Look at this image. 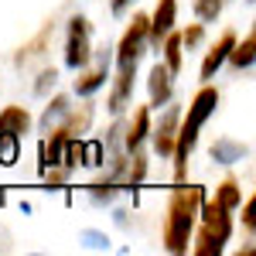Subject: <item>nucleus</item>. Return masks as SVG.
Instances as JSON below:
<instances>
[{
    "instance_id": "18",
    "label": "nucleus",
    "mask_w": 256,
    "mask_h": 256,
    "mask_svg": "<svg viewBox=\"0 0 256 256\" xmlns=\"http://www.w3.org/2000/svg\"><path fill=\"white\" fill-rule=\"evenodd\" d=\"M52 34H55V24H44L38 34H34V38H31V41H28V44L18 52V55H14V62H18V65H24V62L38 58L41 52H44V44H48V38H52Z\"/></svg>"
},
{
    "instance_id": "9",
    "label": "nucleus",
    "mask_w": 256,
    "mask_h": 256,
    "mask_svg": "<svg viewBox=\"0 0 256 256\" xmlns=\"http://www.w3.org/2000/svg\"><path fill=\"white\" fill-rule=\"evenodd\" d=\"M174 20H178V0H158V10L147 18V41L158 48L164 34L174 28Z\"/></svg>"
},
{
    "instance_id": "7",
    "label": "nucleus",
    "mask_w": 256,
    "mask_h": 256,
    "mask_svg": "<svg viewBox=\"0 0 256 256\" xmlns=\"http://www.w3.org/2000/svg\"><path fill=\"white\" fill-rule=\"evenodd\" d=\"M147 92H150V110H160V106H168L171 96H174V72L158 62L154 68H150V76H147Z\"/></svg>"
},
{
    "instance_id": "5",
    "label": "nucleus",
    "mask_w": 256,
    "mask_h": 256,
    "mask_svg": "<svg viewBox=\"0 0 256 256\" xmlns=\"http://www.w3.org/2000/svg\"><path fill=\"white\" fill-rule=\"evenodd\" d=\"M89 58H92V24H89V18L76 14L68 20V34H65V65L82 72Z\"/></svg>"
},
{
    "instance_id": "20",
    "label": "nucleus",
    "mask_w": 256,
    "mask_h": 256,
    "mask_svg": "<svg viewBox=\"0 0 256 256\" xmlns=\"http://www.w3.org/2000/svg\"><path fill=\"white\" fill-rule=\"evenodd\" d=\"M144 174H147V158H144L140 150H134V160L123 168V184H126V188H137L140 181H144Z\"/></svg>"
},
{
    "instance_id": "1",
    "label": "nucleus",
    "mask_w": 256,
    "mask_h": 256,
    "mask_svg": "<svg viewBox=\"0 0 256 256\" xmlns=\"http://www.w3.org/2000/svg\"><path fill=\"white\" fill-rule=\"evenodd\" d=\"M144 52H147V14H134V20L126 24L116 52H113L116 79H113V89H110V99H106L113 116H120L134 99V79H137V65L144 58Z\"/></svg>"
},
{
    "instance_id": "27",
    "label": "nucleus",
    "mask_w": 256,
    "mask_h": 256,
    "mask_svg": "<svg viewBox=\"0 0 256 256\" xmlns=\"http://www.w3.org/2000/svg\"><path fill=\"white\" fill-rule=\"evenodd\" d=\"M130 4H134V0H110V10H113V14H123Z\"/></svg>"
},
{
    "instance_id": "26",
    "label": "nucleus",
    "mask_w": 256,
    "mask_h": 256,
    "mask_svg": "<svg viewBox=\"0 0 256 256\" xmlns=\"http://www.w3.org/2000/svg\"><path fill=\"white\" fill-rule=\"evenodd\" d=\"M239 205H242V202H239ZM253 198H250V202H246V205H242V226H246V229H250V232H253Z\"/></svg>"
},
{
    "instance_id": "4",
    "label": "nucleus",
    "mask_w": 256,
    "mask_h": 256,
    "mask_svg": "<svg viewBox=\"0 0 256 256\" xmlns=\"http://www.w3.org/2000/svg\"><path fill=\"white\" fill-rule=\"evenodd\" d=\"M198 218H202V229L195 232V246H192V253L195 256H218L226 250V242L232 236V218L229 212L216 205V202H202V208H198Z\"/></svg>"
},
{
    "instance_id": "13",
    "label": "nucleus",
    "mask_w": 256,
    "mask_h": 256,
    "mask_svg": "<svg viewBox=\"0 0 256 256\" xmlns=\"http://www.w3.org/2000/svg\"><path fill=\"white\" fill-rule=\"evenodd\" d=\"M31 130V113L24 110V106H4L0 110V134H28Z\"/></svg>"
},
{
    "instance_id": "11",
    "label": "nucleus",
    "mask_w": 256,
    "mask_h": 256,
    "mask_svg": "<svg viewBox=\"0 0 256 256\" xmlns=\"http://www.w3.org/2000/svg\"><path fill=\"white\" fill-rule=\"evenodd\" d=\"M89 123H92V102H82L79 110L72 106V110L62 116V123H58V126H52V130H58L62 137L72 140V137H82V134L89 130Z\"/></svg>"
},
{
    "instance_id": "25",
    "label": "nucleus",
    "mask_w": 256,
    "mask_h": 256,
    "mask_svg": "<svg viewBox=\"0 0 256 256\" xmlns=\"http://www.w3.org/2000/svg\"><path fill=\"white\" fill-rule=\"evenodd\" d=\"M202 38H205V28H202V24H192L188 31H181V44H184V48L202 44Z\"/></svg>"
},
{
    "instance_id": "22",
    "label": "nucleus",
    "mask_w": 256,
    "mask_h": 256,
    "mask_svg": "<svg viewBox=\"0 0 256 256\" xmlns=\"http://www.w3.org/2000/svg\"><path fill=\"white\" fill-rule=\"evenodd\" d=\"M222 4H226V0H195L198 20H216L218 14H222Z\"/></svg>"
},
{
    "instance_id": "10",
    "label": "nucleus",
    "mask_w": 256,
    "mask_h": 256,
    "mask_svg": "<svg viewBox=\"0 0 256 256\" xmlns=\"http://www.w3.org/2000/svg\"><path fill=\"white\" fill-rule=\"evenodd\" d=\"M106 79H110V55H106V48H102L96 68H89L86 76L76 79V96H92V92H99V89L106 86Z\"/></svg>"
},
{
    "instance_id": "8",
    "label": "nucleus",
    "mask_w": 256,
    "mask_h": 256,
    "mask_svg": "<svg viewBox=\"0 0 256 256\" xmlns=\"http://www.w3.org/2000/svg\"><path fill=\"white\" fill-rule=\"evenodd\" d=\"M232 44H236V31H222V34H218V41L205 52V58H202V68H198L202 82H212V79H216V72L226 65L229 52H232Z\"/></svg>"
},
{
    "instance_id": "15",
    "label": "nucleus",
    "mask_w": 256,
    "mask_h": 256,
    "mask_svg": "<svg viewBox=\"0 0 256 256\" xmlns=\"http://www.w3.org/2000/svg\"><path fill=\"white\" fill-rule=\"evenodd\" d=\"M226 62H232V68H236V72H242V68H253V62H256V34H246L242 41H236Z\"/></svg>"
},
{
    "instance_id": "12",
    "label": "nucleus",
    "mask_w": 256,
    "mask_h": 256,
    "mask_svg": "<svg viewBox=\"0 0 256 256\" xmlns=\"http://www.w3.org/2000/svg\"><path fill=\"white\" fill-rule=\"evenodd\" d=\"M147 134H150V106H137V113H134L130 126H126V134H123V147H126V154L140 150V144L147 140Z\"/></svg>"
},
{
    "instance_id": "14",
    "label": "nucleus",
    "mask_w": 256,
    "mask_h": 256,
    "mask_svg": "<svg viewBox=\"0 0 256 256\" xmlns=\"http://www.w3.org/2000/svg\"><path fill=\"white\" fill-rule=\"evenodd\" d=\"M158 48L164 52V65H168V68L178 76V72H181V65H184V44H181V31H174V28H171Z\"/></svg>"
},
{
    "instance_id": "19",
    "label": "nucleus",
    "mask_w": 256,
    "mask_h": 256,
    "mask_svg": "<svg viewBox=\"0 0 256 256\" xmlns=\"http://www.w3.org/2000/svg\"><path fill=\"white\" fill-rule=\"evenodd\" d=\"M239 202H242V192H239V181L236 178H226L222 184L216 188V205H222L226 212H236Z\"/></svg>"
},
{
    "instance_id": "16",
    "label": "nucleus",
    "mask_w": 256,
    "mask_h": 256,
    "mask_svg": "<svg viewBox=\"0 0 256 256\" xmlns=\"http://www.w3.org/2000/svg\"><path fill=\"white\" fill-rule=\"evenodd\" d=\"M68 110H72V99H68V96H55V99H52V102L44 106V113H41V123H38L41 134H48L52 126H58L62 116H65Z\"/></svg>"
},
{
    "instance_id": "3",
    "label": "nucleus",
    "mask_w": 256,
    "mask_h": 256,
    "mask_svg": "<svg viewBox=\"0 0 256 256\" xmlns=\"http://www.w3.org/2000/svg\"><path fill=\"white\" fill-rule=\"evenodd\" d=\"M216 110H218V89L212 82H205L195 92L188 113L178 123L174 150H171V154H174V181H184V174H188V158H192V150H195V144H198V134H202V126L208 123V116H212Z\"/></svg>"
},
{
    "instance_id": "24",
    "label": "nucleus",
    "mask_w": 256,
    "mask_h": 256,
    "mask_svg": "<svg viewBox=\"0 0 256 256\" xmlns=\"http://www.w3.org/2000/svg\"><path fill=\"white\" fill-rule=\"evenodd\" d=\"M79 239L89 246V250H110V239H106V232H96V229H86Z\"/></svg>"
},
{
    "instance_id": "17",
    "label": "nucleus",
    "mask_w": 256,
    "mask_h": 256,
    "mask_svg": "<svg viewBox=\"0 0 256 256\" xmlns=\"http://www.w3.org/2000/svg\"><path fill=\"white\" fill-rule=\"evenodd\" d=\"M246 154H250V147L246 144H236V140H216L212 144V160H218V164H236Z\"/></svg>"
},
{
    "instance_id": "23",
    "label": "nucleus",
    "mask_w": 256,
    "mask_h": 256,
    "mask_svg": "<svg viewBox=\"0 0 256 256\" xmlns=\"http://www.w3.org/2000/svg\"><path fill=\"white\" fill-rule=\"evenodd\" d=\"M55 82H58V72L55 68H44L38 76V82H34V92L38 96H48V89H55Z\"/></svg>"
},
{
    "instance_id": "21",
    "label": "nucleus",
    "mask_w": 256,
    "mask_h": 256,
    "mask_svg": "<svg viewBox=\"0 0 256 256\" xmlns=\"http://www.w3.org/2000/svg\"><path fill=\"white\" fill-rule=\"evenodd\" d=\"M18 154H20V137H14V134H0V164H4V168L18 164Z\"/></svg>"
},
{
    "instance_id": "6",
    "label": "nucleus",
    "mask_w": 256,
    "mask_h": 256,
    "mask_svg": "<svg viewBox=\"0 0 256 256\" xmlns=\"http://www.w3.org/2000/svg\"><path fill=\"white\" fill-rule=\"evenodd\" d=\"M178 123H181V106H171V102H168V110L160 113L158 126H150V134H154V150H158L160 158H171V150H174Z\"/></svg>"
},
{
    "instance_id": "2",
    "label": "nucleus",
    "mask_w": 256,
    "mask_h": 256,
    "mask_svg": "<svg viewBox=\"0 0 256 256\" xmlns=\"http://www.w3.org/2000/svg\"><path fill=\"white\" fill-rule=\"evenodd\" d=\"M202 202H205V188H198V184H181V188L171 192L168 212H164V250L168 253H174V256L188 253V242H192V232H195Z\"/></svg>"
}]
</instances>
